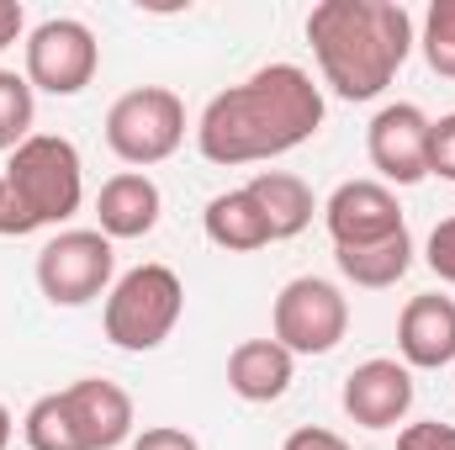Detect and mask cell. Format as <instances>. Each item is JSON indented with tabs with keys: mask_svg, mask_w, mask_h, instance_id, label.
<instances>
[{
	"mask_svg": "<svg viewBox=\"0 0 455 450\" xmlns=\"http://www.w3.org/2000/svg\"><path fill=\"white\" fill-rule=\"evenodd\" d=\"M323 127V91L297 64H265L207 101L196 149L207 165H265L302 149Z\"/></svg>",
	"mask_w": 455,
	"mask_h": 450,
	"instance_id": "cell-1",
	"label": "cell"
},
{
	"mask_svg": "<svg viewBox=\"0 0 455 450\" xmlns=\"http://www.w3.org/2000/svg\"><path fill=\"white\" fill-rule=\"evenodd\" d=\"M307 43L323 85L339 101H376L413 53V16L397 0H318Z\"/></svg>",
	"mask_w": 455,
	"mask_h": 450,
	"instance_id": "cell-2",
	"label": "cell"
},
{
	"mask_svg": "<svg viewBox=\"0 0 455 450\" xmlns=\"http://www.w3.org/2000/svg\"><path fill=\"white\" fill-rule=\"evenodd\" d=\"M85 202V165L80 149L59 133H32L11 149L0 175V238H27L37 228L69 223Z\"/></svg>",
	"mask_w": 455,
	"mask_h": 450,
	"instance_id": "cell-3",
	"label": "cell"
},
{
	"mask_svg": "<svg viewBox=\"0 0 455 450\" xmlns=\"http://www.w3.org/2000/svg\"><path fill=\"white\" fill-rule=\"evenodd\" d=\"M186 313V286L170 265H132L127 276H116L101 308V329L116 350L127 355H148L175 334Z\"/></svg>",
	"mask_w": 455,
	"mask_h": 450,
	"instance_id": "cell-4",
	"label": "cell"
},
{
	"mask_svg": "<svg viewBox=\"0 0 455 450\" xmlns=\"http://www.w3.org/2000/svg\"><path fill=\"white\" fill-rule=\"evenodd\" d=\"M186 143V101L164 85H138L127 96H116L107 112V149L122 165L148 170L164 165L175 149Z\"/></svg>",
	"mask_w": 455,
	"mask_h": 450,
	"instance_id": "cell-5",
	"label": "cell"
},
{
	"mask_svg": "<svg viewBox=\"0 0 455 450\" xmlns=\"http://www.w3.org/2000/svg\"><path fill=\"white\" fill-rule=\"evenodd\" d=\"M116 249L101 228H64L37 249V292L53 308H85L112 292Z\"/></svg>",
	"mask_w": 455,
	"mask_h": 450,
	"instance_id": "cell-6",
	"label": "cell"
},
{
	"mask_svg": "<svg viewBox=\"0 0 455 450\" xmlns=\"http://www.w3.org/2000/svg\"><path fill=\"white\" fill-rule=\"evenodd\" d=\"M349 334V297L323 276H297L270 308V339L291 355H329Z\"/></svg>",
	"mask_w": 455,
	"mask_h": 450,
	"instance_id": "cell-7",
	"label": "cell"
},
{
	"mask_svg": "<svg viewBox=\"0 0 455 450\" xmlns=\"http://www.w3.org/2000/svg\"><path fill=\"white\" fill-rule=\"evenodd\" d=\"M101 69V43L75 16H48L27 32V85L48 96H80Z\"/></svg>",
	"mask_w": 455,
	"mask_h": 450,
	"instance_id": "cell-8",
	"label": "cell"
},
{
	"mask_svg": "<svg viewBox=\"0 0 455 450\" xmlns=\"http://www.w3.org/2000/svg\"><path fill=\"white\" fill-rule=\"evenodd\" d=\"M429 122L413 101H392L371 117L365 154L381 175V186H419L429 175Z\"/></svg>",
	"mask_w": 455,
	"mask_h": 450,
	"instance_id": "cell-9",
	"label": "cell"
},
{
	"mask_svg": "<svg viewBox=\"0 0 455 450\" xmlns=\"http://www.w3.org/2000/svg\"><path fill=\"white\" fill-rule=\"evenodd\" d=\"M339 403L349 414V424H360V430H397L413 408V371L403 360H387V355L360 360L344 376Z\"/></svg>",
	"mask_w": 455,
	"mask_h": 450,
	"instance_id": "cell-10",
	"label": "cell"
},
{
	"mask_svg": "<svg viewBox=\"0 0 455 450\" xmlns=\"http://www.w3.org/2000/svg\"><path fill=\"white\" fill-rule=\"evenodd\" d=\"M323 223H329L334 249L376 244V238H392V233L408 228L392 186H381V181H344L339 191L323 202Z\"/></svg>",
	"mask_w": 455,
	"mask_h": 450,
	"instance_id": "cell-11",
	"label": "cell"
},
{
	"mask_svg": "<svg viewBox=\"0 0 455 450\" xmlns=\"http://www.w3.org/2000/svg\"><path fill=\"white\" fill-rule=\"evenodd\" d=\"M397 355L408 371H440L455 366V302L440 292L408 297L397 318Z\"/></svg>",
	"mask_w": 455,
	"mask_h": 450,
	"instance_id": "cell-12",
	"label": "cell"
},
{
	"mask_svg": "<svg viewBox=\"0 0 455 450\" xmlns=\"http://www.w3.org/2000/svg\"><path fill=\"white\" fill-rule=\"evenodd\" d=\"M64 398H69V414L80 424L85 450H116V446L132 440V398L116 382H107V376H80V382L64 387Z\"/></svg>",
	"mask_w": 455,
	"mask_h": 450,
	"instance_id": "cell-13",
	"label": "cell"
},
{
	"mask_svg": "<svg viewBox=\"0 0 455 450\" xmlns=\"http://www.w3.org/2000/svg\"><path fill=\"white\" fill-rule=\"evenodd\" d=\"M159 213H164V197L143 170L112 175L96 197V228L107 238H148L159 228Z\"/></svg>",
	"mask_w": 455,
	"mask_h": 450,
	"instance_id": "cell-14",
	"label": "cell"
},
{
	"mask_svg": "<svg viewBox=\"0 0 455 450\" xmlns=\"http://www.w3.org/2000/svg\"><path fill=\"white\" fill-rule=\"evenodd\" d=\"M291 376H297V355L286 344H275V339H243L228 355V392L243 398V403H275V398H286Z\"/></svg>",
	"mask_w": 455,
	"mask_h": 450,
	"instance_id": "cell-15",
	"label": "cell"
},
{
	"mask_svg": "<svg viewBox=\"0 0 455 450\" xmlns=\"http://www.w3.org/2000/svg\"><path fill=\"white\" fill-rule=\"evenodd\" d=\"M243 191L254 197L259 218H265V228H270V244H281V238H297L302 228L313 223V213H318V202H313V186H307L302 175H291V170H259V175H254Z\"/></svg>",
	"mask_w": 455,
	"mask_h": 450,
	"instance_id": "cell-16",
	"label": "cell"
},
{
	"mask_svg": "<svg viewBox=\"0 0 455 450\" xmlns=\"http://www.w3.org/2000/svg\"><path fill=\"white\" fill-rule=\"evenodd\" d=\"M334 260H339L344 281H355V286H365V292H387V286H397V281L413 270V238H408V228H403V233L376 238V244L334 249Z\"/></svg>",
	"mask_w": 455,
	"mask_h": 450,
	"instance_id": "cell-17",
	"label": "cell"
},
{
	"mask_svg": "<svg viewBox=\"0 0 455 450\" xmlns=\"http://www.w3.org/2000/svg\"><path fill=\"white\" fill-rule=\"evenodd\" d=\"M202 228H207V238L228 249V254H254V249H265L270 244V228L259 218V207H254V197L238 186V191H223V197H212L207 202V213H202Z\"/></svg>",
	"mask_w": 455,
	"mask_h": 450,
	"instance_id": "cell-18",
	"label": "cell"
},
{
	"mask_svg": "<svg viewBox=\"0 0 455 450\" xmlns=\"http://www.w3.org/2000/svg\"><path fill=\"white\" fill-rule=\"evenodd\" d=\"M21 435H27V446H32V450H85L80 424H75V414H69V398H64V392L37 398V403L27 408V419H21Z\"/></svg>",
	"mask_w": 455,
	"mask_h": 450,
	"instance_id": "cell-19",
	"label": "cell"
},
{
	"mask_svg": "<svg viewBox=\"0 0 455 450\" xmlns=\"http://www.w3.org/2000/svg\"><path fill=\"white\" fill-rule=\"evenodd\" d=\"M32 117H37V101H32L27 75L0 69V154H11L32 138Z\"/></svg>",
	"mask_w": 455,
	"mask_h": 450,
	"instance_id": "cell-20",
	"label": "cell"
},
{
	"mask_svg": "<svg viewBox=\"0 0 455 450\" xmlns=\"http://www.w3.org/2000/svg\"><path fill=\"white\" fill-rule=\"evenodd\" d=\"M419 43H424L429 69H435L440 80H455V0H435V5L424 11Z\"/></svg>",
	"mask_w": 455,
	"mask_h": 450,
	"instance_id": "cell-21",
	"label": "cell"
},
{
	"mask_svg": "<svg viewBox=\"0 0 455 450\" xmlns=\"http://www.w3.org/2000/svg\"><path fill=\"white\" fill-rule=\"evenodd\" d=\"M429 175L455 186V112L429 122Z\"/></svg>",
	"mask_w": 455,
	"mask_h": 450,
	"instance_id": "cell-22",
	"label": "cell"
},
{
	"mask_svg": "<svg viewBox=\"0 0 455 450\" xmlns=\"http://www.w3.org/2000/svg\"><path fill=\"white\" fill-rule=\"evenodd\" d=\"M424 260H429V270H435L440 281H451V286H455V218L435 223L429 244H424Z\"/></svg>",
	"mask_w": 455,
	"mask_h": 450,
	"instance_id": "cell-23",
	"label": "cell"
},
{
	"mask_svg": "<svg viewBox=\"0 0 455 450\" xmlns=\"http://www.w3.org/2000/svg\"><path fill=\"white\" fill-rule=\"evenodd\" d=\"M397 450H455V424H440V419L408 424V430L397 435Z\"/></svg>",
	"mask_w": 455,
	"mask_h": 450,
	"instance_id": "cell-24",
	"label": "cell"
},
{
	"mask_svg": "<svg viewBox=\"0 0 455 450\" xmlns=\"http://www.w3.org/2000/svg\"><path fill=\"white\" fill-rule=\"evenodd\" d=\"M132 450H202L196 446V435H186V430H175V424H154V430H143Z\"/></svg>",
	"mask_w": 455,
	"mask_h": 450,
	"instance_id": "cell-25",
	"label": "cell"
},
{
	"mask_svg": "<svg viewBox=\"0 0 455 450\" xmlns=\"http://www.w3.org/2000/svg\"><path fill=\"white\" fill-rule=\"evenodd\" d=\"M281 450H349L339 440V435H334V430H318V424H302V430H291V435H286V446Z\"/></svg>",
	"mask_w": 455,
	"mask_h": 450,
	"instance_id": "cell-26",
	"label": "cell"
},
{
	"mask_svg": "<svg viewBox=\"0 0 455 450\" xmlns=\"http://www.w3.org/2000/svg\"><path fill=\"white\" fill-rule=\"evenodd\" d=\"M21 27H27L21 0H0V48H11V43L21 37Z\"/></svg>",
	"mask_w": 455,
	"mask_h": 450,
	"instance_id": "cell-27",
	"label": "cell"
},
{
	"mask_svg": "<svg viewBox=\"0 0 455 450\" xmlns=\"http://www.w3.org/2000/svg\"><path fill=\"white\" fill-rule=\"evenodd\" d=\"M11 430H16V424H11V408H5V403H0V450L11 446Z\"/></svg>",
	"mask_w": 455,
	"mask_h": 450,
	"instance_id": "cell-28",
	"label": "cell"
}]
</instances>
